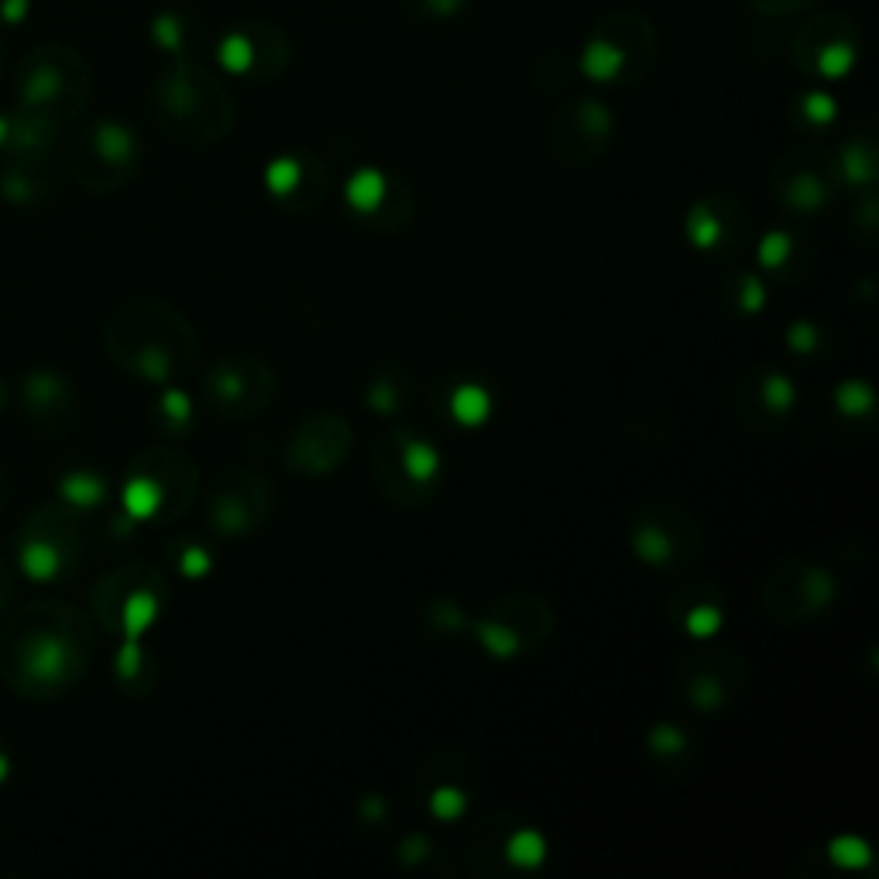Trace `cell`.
Listing matches in <instances>:
<instances>
[{
  "mask_svg": "<svg viewBox=\"0 0 879 879\" xmlns=\"http://www.w3.org/2000/svg\"><path fill=\"white\" fill-rule=\"evenodd\" d=\"M831 347V334L828 327H821V323H811V320H797L790 323L787 330V351L797 354L801 361H818L825 358Z\"/></svg>",
  "mask_w": 879,
  "mask_h": 879,
  "instance_id": "29",
  "label": "cell"
},
{
  "mask_svg": "<svg viewBox=\"0 0 879 879\" xmlns=\"http://www.w3.org/2000/svg\"><path fill=\"white\" fill-rule=\"evenodd\" d=\"M546 859H550L546 835L516 811L488 814L467 835V869L481 879L536 873Z\"/></svg>",
  "mask_w": 879,
  "mask_h": 879,
  "instance_id": "5",
  "label": "cell"
},
{
  "mask_svg": "<svg viewBox=\"0 0 879 879\" xmlns=\"http://www.w3.org/2000/svg\"><path fill=\"white\" fill-rule=\"evenodd\" d=\"M25 7H28V0H4V18L21 21L25 18Z\"/></svg>",
  "mask_w": 879,
  "mask_h": 879,
  "instance_id": "40",
  "label": "cell"
},
{
  "mask_svg": "<svg viewBox=\"0 0 879 879\" xmlns=\"http://www.w3.org/2000/svg\"><path fill=\"white\" fill-rule=\"evenodd\" d=\"M59 492H62V498H66V502H73V505H83V509H90V505H100V502H104L107 485L97 478V474L76 471V474H69V478H62Z\"/></svg>",
  "mask_w": 879,
  "mask_h": 879,
  "instance_id": "32",
  "label": "cell"
},
{
  "mask_svg": "<svg viewBox=\"0 0 879 879\" xmlns=\"http://www.w3.org/2000/svg\"><path fill=\"white\" fill-rule=\"evenodd\" d=\"M196 495V464L176 450H158L141 461L124 485V512L131 522L179 516Z\"/></svg>",
  "mask_w": 879,
  "mask_h": 879,
  "instance_id": "8",
  "label": "cell"
},
{
  "mask_svg": "<svg viewBox=\"0 0 879 879\" xmlns=\"http://www.w3.org/2000/svg\"><path fill=\"white\" fill-rule=\"evenodd\" d=\"M275 505H279V498H275V485L268 474L255 471V467H231L213 485L207 522L224 540H244V536H255L258 529H265Z\"/></svg>",
  "mask_w": 879,
  "mask_h": 879,
  "instance_id": "10",
  "label": "cell"
},
{
  "mask_svg": "<svg viewBox=\"0 0 879 879\" xmlns=\"http://www.w3.org/2000/svg\"><path fill=\"white\" fill-rule=\"evenodd\" d=\"M110 605H114V619L121 636L141 639L158 622V615H162V605H165L162 584H158L152 570H131L128 577H121V581L114 584Z\"/></svg>",
  "mask_w": 879,
  "mask_h": 879,
  "instance_id": "19",
  "label": "cell"
},
{
  "mask_svg": "<svg viewBox=\"0 0 879 879\" xmlns=\"http://www.w3.org/2000/svg\"><path fill=\"white\" fill-rule=\"evenodd\" d=\"M162 413H165L169 423H176V426L193 423V406H189V395L179 392V388H169V392L162 395Z\"/></svg>",
  "mask_w": 879,
  "mask_h": 879,
  "instance_id": "36",
  "label": "cell"
},
{
  "mask_svg": "<svg viewBox=\"0 0 879 879\" xmlns=\"http://www.w3.org/2000/svg\"><path fill=\"white\" fill-rule=\"evenodd\" d=\"M7 138V121H0V141Z\"/></svg>",
  "mask_w": 879,
  "mask_h": 879,
  "instance_id": "42",
  "label": "cell"
},
{
  "mask_svg": "<svg viewBox=\"0 0 879 879\" xmlns=\"http://www.w3.org/2000/svg\"><path fill=\"white\" fill-rule=\"evenodd\" d=\"M667 619L677 632L711 639L725 625V591L715 581H687L667 601Z\"/></svg>",
  "mask_w": 879,
  "mask_h": 879,
  "instance_id": "18",
  "label": "cell"
},
{
  "mask_svg": "<svg viewBox=\"0 0 879 879\" xmlns=\"http://www.w3.org/2000/svg\"><path fill=\"white\" fill-rule=\"evenodd\" d=\"M117 354L138 378L169 385L196 358V334L172 306L145 303L117 323Z\"/></svg>",
  "mask_w": 879,
  "mask_h": 879,
  "instance_id": "1",
  "label": "cell"
},
{
  "mask_svg": "<svg viewBox=\"0 0 879 879\" xmlns=\"http://www.w3.org/2000/svg\"><path fill=\"white\" fill-rule=\"evenodd\" d=\"M807 117H811V121H818V124H828L831 117H835V107H831L828 97H811V100H807Z\"/></svg>",
  "mask_w": 879,
  "mask_h": 879,
  "instance_id": "38",
  "label": "cell"
},
{
  "mask_svg": "<svg viewBox=\"0 0 879 879\" xmlns=\"http://www.w3.org/2000/svg\"><path fill=\"white\" fill-rule=\"evenodd\" d=\"M347 207L375 231H399L413 220V196L378 169L354 172L347 182Z\"/></svg>",
  "mask_w": 879,
  "mask_h": 879,
  "instance_id": "16",
  "label": "cell"
},
{
  "mask_svg": "<svg viewBox=\"0 0 879 879\" xmlns=\"http://www.w3.org/2000/svg\"><path fill=\"white\" fill-rule=\"evenodd\" d=\"M443 413L454 419L457 426H481L495 409V395L485 382L471 375H457L440 385Z\"/></svg>",
  "mask_w": 879,
  "mask_h": 879,
  "instance_id": "23",
  "label": "cell"
},
{
  "mask_svg": "<svg viewBox=\"0 0 879 879\" xmlns=\"http://www.w3.org/2000/svg\"><path fill=\"white\" fill-rule=\"evenodd\" d=\"M746 663L732 649H694L673 667V694L698 715H725L746 691Z\"/></svg>",
  "mask_w": 879,
  "mask_h": 879,
  "instance_id": "9",
  "label": "cell"
},
{
  "mask_svg": "<svg viewBox=\"0 0 879 879\" xmlns=\"http://www.w3.org/2000/svg\"><path fill=\"white\" fill-rule=\"evenodd\" d=\"M203 392H207V402L217 416L255 419L279 395V375L258 354H227L217 364H210Z\"/></svg>",
  "mask_w": 879,
  "mask_h": 879,
  "instance_id": "11",
  "label": "cell"
},
{
  "mask_svg": "<svg viewBox=\"0 0 879 879\" xmlns=\"http://www.w3.org/2000/svg\"><path fill=\"white\" fill-rule=\"evenodd\" d=\"M265 186L279 207L289 213H310L327 196V172L310 155H282L268 165Z\"/></svg>",
  "mask_w": 879,
  "mask_h": 879,
  "instance_id": "17",
  "label": "cell"
},
{
  "mask_svg": "<svg viewBox=\"0 0 879 879\" xmlns=\"http://www.w3.org/2000/svg\"><path fill=\"white\" fill-rule=\"evenodd\" d=\"M97 152L110 165H128L134 155V141L131 134L117 128V124H104V128L97 131Z\"/></svg>",
  "mask_w": 879,
  "mask_h": 879,
  "instance_id": "33",
  "label": "cell"
},
{
  "mask_svg": "<svg viewBox=\"0 0 879 879\" xmlns=\"http://www.w3.org/2000/svg\"><path fill=\"white\" fill-rule=\"evenodd\" d=\"M732 406L742 426L759 437H770L780 426L790 423V416L801 406L794 378L780 371L776 364H752L742 371V378L732 388Z\"/></svg>",
  "mask_w": 879,
  "mask_h": 879,
  "instance_id": "13",
  "label": "cell"
},
{
  "mask_svg": "<svg viewBox=\"0 0 879 879\" xmlns=\"http://www.w3.org/2000/svg\"><path fill=\"white\" fill-rule=\"evenodd\" d=\"M385 814H388V807H385V804L371 801V797H364V801H361V818L368 821V825H378V821H382Z\"/></svg>",
  "mask_w": 879,
  "mask_h": 879,
  "instance_id": "39",
  "label": "cell"
},
{
  "mask_svg": "<svg viewBox=\"0 0 879 879\" xmlns=\"http://www.w3.org/2000/svg\"><path fill=\"white\" fill-rule=\"evenodd\" d=\"M21 567H25L31 581H52L62 567V557L49 540H31L21 550Z\"/></svg>",
  "mask_w": 879,
  "mask_h": 879,
  "instance_id": "31",
  "label": "cell"
},
{
  "mask_svg": "<svg viewBox=\"0 0 879 879\" xmlns=\"http://www.w3.org/2000/svg\"><path fill=\"white\" fill-rule=\"evenodd\" d=\"M351 419L337 409H313L289 430L282 443V464L303 478H330L351 457Z\"/></svg>",
  "mask_w": 879,
  "mask_h": 879,
  "instance_id": "12",
  "label": "cell"
},
{
  "mask_svg": "<svg viewBox=\"0 0 879 879\" xmlns=\"http://www.w3.org/2000/svg\"><path fill=\"white\" fill-rule=\"evenodd\" d=\"M629 546L649 570L684 574L701 560V522L670 498H646L629 519Z\"/></svg>",
  "mask_w": 879,
  "mask_h": 879,
  "instance_id": "3",
  "label": "cell"
},
{
  "mask_svg": "<svg viewBox=\"0 0 879 879\" xmlns=\"http://www.w3.org/2000/svg\"><path fill=\"white\" fill-rule=\"evenodd\" d=\"M684 237L701 251L715 258H735L749 244V217L739 200L728 193H711L691 203L684 217Z\"/></svg>",
  "mask_w": 879,
  "mask_h": 879,
  "instance_id": "14",
  "label": "cell"
},
{
  "mask_svg": "<svg viewBox=\"0 0 879 879\" xmlns=\"http://www.w3.org/2000/svg\"><path fill=\"white\" fill-rule=\"evenodd\" d=\"M371 481L375 492L395 509H423L440 495L443 485L440 447L423 433L399 426L371 447Z\"/></svg>",
  "mask_w": 879,
  "mask_h": 879,
  "instance_id": "2",
  "label": "cell"
},
{
  "mask_svg": "<svg viewBox=\"0 0 879 879\" xmlns=\"http://www.w3.org/2000/svg\"><path fill=\"white\" fill-rule=\"evenodd\" d=\"M838 179L828 169V162L814 155H790L787 162L776 165L773 193L780 207L794 217H814L835 200Z\"/></svg>",
  "mask_w": 879,
  "mask_h": 879,
  "instance_id": "15",
  "label": "cell"
},
{
  "mask_svg": "<svg viewBox=\"0 0 879 879\" xmlns=\"http://www.w3.org/2000/svg\"><path fill=\"white\" fill-rule=\"evenodd\" d=\"M756 261H759V275H763L766 282L794 285L811 272L814 244L811 237L794 231V227H776V231L759 237Z\"/></svg>",
  "mask_w": 879,
  "mask_h": 879,
  "instance_id": "20",
  "label": "cell"
},
{
  "mask_svg": "<svg viewBox=\"0 0 879 879\" xmlns=\"http://www.w3.org/2000/svg\"><path fill=\"white\" fill-rule=\"evenodd\" d=\"M176 567H179L182 577H207L213 570V553L203 543L189 540L186 546H182L179 557H176Z\"/></svg>",
  "mask_w": 879,
  "mask_h": 879,
  "instance_id": "34",
  "label": "cell"
},
{
  "mask_svg": "<svg viewBox=\"0 0 879 879\" xmlns=\"http://www.w3.org/2000/svg\"><path fill=\"white\" fill-rule=\"evenodd\" d=\"M835 413L842 419H852V423H859V419H873V409H876V392L869 382H862V378H845L842 385L835 388Z\"/></svg>",
  "mask_w": 879,
  "mask_h": 879,
  "instance_id": "28",
  "label": "cell"
},
{
  "mask_svg": "<svg viewBox=\"0 0 879 879\" xmlns=\"http://www.w3.org/2000/svg\"><path fill=\"white\" fill-rule=\"evenodd\" d=\"M69 660H73V649L66 646V639L38 636L35 643L28 646L25 667L35 680H59L62 673L69 670Z\"/></svg>",
  "mask_w": 879,
  "mask_h": 879,
  "instance_id": "26",
  "label": "cell"
},
{
  "mask_svg": "<svg viewBox=\"0 0 879 879\" xmlns=\"http://www.w3.org/2000/svg\"><path fill=\"white\" fill-rule=\"evenodd\" d=\"M416 402V378L409 375L399 364H388V368H378L375 375L364 385V406L375 416L385 419H399L413 409Z\"/></svg>",
  "mask_w": 879,
  "mask_h": 879,
  "instance_id": "22",
  "label": "cell"
},
{
  "mask_svg": "<svg viewBox=\"0 0 879 879\" xmlns=\"http://www.w3.org/2000/svg\"><path fill=\"white\" fill-rule=\"evenodd\" d=\"M395 862H399L402 869H426L433 866L440 873V866L447 862V855H443V849L437 842H433L430 835H406L399 842V849H395ZM450 873V866H443Z\"/></svg>",
  "mask_w": 879,
  "mask_h": 879,
  "instance_id": "30",
  "label": "cell"
},
{
  "mask_svg": "<svg viewBox=\"0 0 879 879\" xmlns=\"http://www.w3.org/2000/svg\"><path fill=\"white\" fill-rule=\"evenodd\" d=\"M646 752L653 759L656 773L670 776V780H684V776L698 770V742H694V735L687 728L673 722H660L649 728Z\"/></svg>",
  "mask_w": 879,
  "mask_h": 879,
  "instance_id": "21",
  "label": "cell"
},
{
  "mask_svg": "<svg viewBox=\"0 0 879 879\" xmlns=\"http://www.w3.org/2000/svg\"><path fill=\"white\" fill-rule=\"evenodd\" d=\"M553 632H557V615L550 601L529 591L502 595L478 619H471V636L478 639V646L502 663L540 653L543 646H550Z\"/></svg>",
  "mask_w": 879,
  "mask_h": 879,
  "instance_id": "4",
  "label": "cell"
},
{
  "mask_svg": "<svg viewBox=\"0 0 879 879\" xmlns=\"http://www.w3.org/2000/svg\"><path fill=\"white\" fill-rule=\"evenodd\" d=\"M141 663H145V653H141L138 639H124V646L117 649V663H114L117 677H121V680L138 677V673H141Z\"/></svg>",
  "mask_w": 879,
  "mask_h": 879,
  "instance_id": "37",
  "label": "cell"
},
{
  "mask_svg": "<svg viewBox=\"0 0 879 879\" xmlns=\"http://www.w3.org/2000/svg\"><path fill=\"white\" fill-rule=\"evenodd\" d=\"M873 152H859V148H845L842 158V176L852 182V186H869L873 182Z\"/></svg>",
  "mask_w": 879,
  "mask_h": 879,
  "instance_id": "35",
  "label": "cell"
},
{
  "mask_svg": "<svg viewBox=\"0 0 879 879\" xmlns=\"http://www.w3.org/2000/svg\"><path fill=\"white\" fill-rule=\"evenodd\" d=\"M605 141H608V117L595 107L577 110L570 128L557 131V148L570 162H591L595 155H601Z\"/></svg>",
  "mask_w": 879,
  "mask_h": 879,
  "instance_id": "24",
  "label": "cell"
},
{
  "mask_svg": "<svg viewBox=\"0 0 879 879\" xmlns=\"http://www.w3.org/2000/svg\"><path fill=\"white\" fill-rule=\"evenodd\" d=\"M409 787L426 818L437 825H457L467 818L478 794V770L461 749H433L416 763Z\"/></svg>",
  "mask_w": 879,
  "mask_h": 879,
  "instance_id": "7",
  "label": "cell"
},
{
  "mask_svg": "<svg viewBox=\"0 0 879 879\" xmlns=\"http://www.w3.org/2000/svg\"><path fill=\"white\" fill-rule=\"evenodd\" d=\"M7 770H11V763H7V756H0V780H7Z\"/></svg>",
  "mask_w": 879,
  "mask_h": 879,
  "instance_id": "41",
  "label": "cell"
},
{
  "mask_svg": "<svg viewBox=\"0 0 879 879\" xmlns=\"http://www.w3.org/2000/svg\"><path fill=\"white\" fill-rule=\"evenodd\" d=\"M722 303L725 310H732L735 316H759L770 303V282L756 272V268H742V272H732L722 282Z\"/></svg>",
  "mask_w": 879,
  "mask_h": 879,
  "instance_id": "25",
  "label": "cell"
},
{
  "mask_svg": "<svg viewBox=\"0 0 879 879\" xmlns=\"http://www.w3.org/2000/svg\"><path fill=\"white\" fill-rule=\"evenodd\" d=\"M759 601L763 612L780 625H807L835 608L838 581L818 560L787 557L763 577Z\"/></svg>",
  "mask_w": 879,
  "mask_h": 879,
  "instance_id": "6",
  "label": "cell"
},
{
  "mask_svg": "<svg viewBox=\"0 0 879 879\" xmlns=\"http://www.w3.org/2000/svg\"><path fill=\"white\" fill-rule=\"evenodd\" d=\"M423 625L426 632H433L440 639H457L464 632H471V615L454 598H433L423 605Z\"/></svg>",
  "mask_w": 879,
  "mask_h": 879,
  "instance_id": "27",
  "label": "cell"
}]
</instances>
